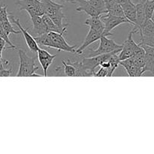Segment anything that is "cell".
<instances>
[{
    "mask_svg": "<svg viewBox=\"0 0 154 154\" xmlns=\"http://www.w3.org/2000/svg\"><path fill=\"white\" fill-rule=\"evenodd\" d=\"M63 33L49 32L48 33L42 35L40 36L34 37L35 40L38 45L48 48H54L59 51H66V52L75 54L76 45H70L68 44Z\"/></svg>",
    "mask_w": 154,
    "mask_h": 154,
    "instance_id": "6da1fadb",
    "label": "cell"
},
{
    "mask_svg": "<svg viewBox=\"0 0 154 154\" xmlns=\"http://www.w3.org/2000/svg\"><path fill=\"white\" fill-rule=\"evenodd\" d=\"M42 2V7L45 14L48 15L51 19L61 28L63 31L66 32V29L69 24L63 23V20L66 19V17L63 12V8L64 6L63 5L58 4L52 0H40Z\"/></svg>",
    "mask_w": 154,
    "mask_h": 154,
    "instance_id": "7a4b0ae2",
    "label": "cell"
},
{
    "mask_svg": "<svg viewBox=\"0 0 154 154\" xmlns=\"http://www.w3.org/2000/svg\"><path fill=\"white\" fill-rule=\"evenodd\" d=\"M18 55L20 57V67L17 77H39L41 75L36 74L39 69L37 66V60L34 57H29L26 51L18 49Z\"/></svg>",
    "mask_w": 154,
    "mask_h": 154,
    "instance_id": "3957f363",
    "label": "cell"
},
{
    "mask_svg": "<svg viewBox=\"0 0 154 154\" xmlns=\"http://www.w3.org/2000/svg\"><path fill=\"white\" fill-rule=\"evenodd\" d=\"M122 47L123 45H118L114 40L108 38V36H102L100 38V44H99V48L96 50L90 49L89 51L87 57H95V56L113 52L114 51L122 49Z\"/></svg>",
    "mask_w": 154,
    "mask_h": 154,
    "instance_id": "277c9868",
    "label": "cell"
},
{
    "mask_svg": "<svg viewBox=\"0 0 154 154\" xmlns=\"http://www.w3.org/2000/svg\"><path fill=\"white\" fill-rule=\"evenodd\" d=\"M101 19L103 21L105 24V30L103 32V36L112 35V31L115 27L123 23H129L132 25V23L129 20L125 17H118L114 16V15H111L106 14L104 16H100Z\"/></svg>",
    "mask_w": 154,
    "mask_h": 154,
    "instance_id": "5b68a950",
    "label": "cell"
},
{
    "mask_svg": "<svg viewBox=\"0 0 154 154\" xmlns=\"http://www.w3.org/2000/svg\"><path fill=\"white\" fill-rule=\"evenodd\" d=\"M138 32V29H135L134 27L132 29V31L129 32V35L126 40H125V42H123V47H122V49L120 51V52L119 53L118 57L120 61L123 60H126V59L129 58V57H132L133 54H135V51L138 50V48H139L140 45L138 44L135 43V41L132 38V35L135 33Z\"/></svg>",
    "mask_w": 154,
    "mask_h": 154,
    "instance_id": "8992f818",
    "label": "cell"
},
{
    "mask_svg": "<svg viewBox=\"0 0 154 154\" xmlns=\"http://www.w3.org/2000/svg\"><path fill=\"white\" fill-rule=\"evenodd\" d=\"M20 10H25L31 17L42 16L45 14L40 0H18L16 2Z\"/></svg>",
    "mask_w": 154,
    "mask_h": 154,
    "instance_id": "52a82bcc",
    "label": "cell"
},
{
    "mask_svg": "<svg viewBox=\"0 0 154 154\" xmlns=\"http://www.w3.org/2000/svg\"><path fill=\"white\" fill-rule=\"evenodd\" d=\"M9 18L11 19V21L13 23H14L15 25L20 29L21 33H22L24 38H25V41L26 42L27 46H28V48H29L30 51H31L32 53L37 52L38 50L39 49L38 45L37 42H36L35 40V38L32 37V36L31 35V34L29 33L28 29H25L22 26V25L20 24V22L19 18H17L16 19V18H15L11 13H9Z\"/></svg>",
    "mask_w": 154,
    "mask_h": 154,
    "instance_id": "ba28073f",
    "label": "cell"
},
{
    "mask_svg": "<svg viewBox=\"0 0 154 154\" xmlns=\"http://www.w3.org/2000/svg\"><path fill=\"white\" fill-rule=\"evenodd\" d=\"M38 60L40 63L41 66L44 72V76H48V70L51 65L52 64L53 61L54 60L55 57H57L56 54H51L45 50L39 48L38 50Z\"/></svg>",
    "mask_w": 154,
    "mask_h": 154,
    "instance_id": "9c48e42d",
    "label": "cell"
},
{
    "mask_svg": "<svg viewBox=\"0 0 154 154\" xmlns=\"http://www.w3.org/2000/svg\"><path fill=\"white\" fill-rule=\"evenodd\" d=\"M75 4L78 5L76 8L77 11H84L90 17H99L105 14V12L93 7L87 0H75Z\"/></svg>",
    "mask_w": 154,
    "mask_h": 154,
    "instance_id": "30bf717a",
    "label": "cell"
},
{
    "mask_svg": "<svg viewBox=\"0 0 154 154\" xmlns=\"http://www.w3.org/2000/svg\"><path fill=\"white\" fill-rule=\"evenodd\" d=\"M102 36H103L102 33L99 32L90 28L88 33H87V36H86L85 38V40H84V42H83V44L79 47V48H77L76 51H75V54H82L84 50H85L87 47L90 46V45H92V44L94 43V42H96V41L99 40Z\"/></svg>",
    "mask_w": 154,
    "mask_h": 154,
    "instance_id": "8fae6325",
    "label": "cell"
},
{
    "mask_svg": "<svg viewBox=\"0 0 154 154\" xmlns=\"http://www.w3.org/2000/svg\"><path fill=\"white\" fill-rule=\"evenodd\" d=\"M31 20L32 23V34L35 35V37L40 36L45 33L49 32L48 27L45 25L42 16H33L31 17Z\"/></svg>",
    "mask_w": 154,
    "mask_h": 154,
    "instance_id": "7c38bea8",
    "label": "cell"
},
{
    "mask_svg": "<svg viewBox=\"0 0 154 154\" xmlns=\"http://www.w3.org/2000/svg\"><path fill=\"white\" fill-rule=\"evenodd\" d=\"M120 65H121L125 70L126 71L129 76L130 77H140L144 73V70L141 69H138L135 64H134L133 61H132V58L126 59V60H121L120 62Z\"/></svg>",
    "mask_w": 154,
    "mask_h": 154,
    "instance_id": "4fadbf2b",
    "label": "cell"
},
{
    "mask_svg": "<svg viewBox=\"0 0 154 154\" xmlns=\"http://www.w3.org/2000/svg\"><path fill=\"white\" fill-rule=\"evenodd\" d=\"M145 51L144 72H149L154 75V48L148 45H141Z\"/></svg>",
    "mask_w": 154,
    "mask_h": 154,
    "instance_id": "5bb4252c",
    "label": "cell"
},
{
    "mask_svg": "<svg viewBox=\"0 0 154 154\" xmlns=\"http://www.w3.org/2000/svg\"><path fill=\"white\" fill-rule=\"evenodd\" d=\"M120 5L123 8L125 17L132 23V25L135 26L136 22V6L135 3L129 0Z\"/></svg>",
    "mask_w": 154,
    "mask_h": 154,
    "instance_id": "9a60e30c",
    "label": "cell"
},
{
    "mask_svg": "<svg viewBox=\"0 0 154 154\" xmlns=\"http://www.w3.org/2000/svg\"><path fill=\"white\" fill-rule=\"evenodd\" d=\"M85 24L88 26L90 28L102 33L103 35L104 30H105V24L101 19L100 16L99 17H90L87 18L85 21Z\"/></svg>",
    "mask_w": 154,
    "mask_h": 154,
    "instance_id": "2e32d148",
    "label": "cell"
},
{
    "mask_svg": "<svg viewBox=\"0 0 154 154\" xmlns=\"http://www.w3.org/2000/svg\"><path fill=\"white\" fill-rule=\"evenodd\" d=\"M141 38L147 37L154 34V23L151 19H146L138 29Z\"/></svg>",
    "mask_w": 154,
    "mask_h": 154,
    "instance_id": "e0dca14e",
    "label": "cell"
},
{
    "mask_svg": "<svg viewBox=\"0 0 154 154\" xmlns=\"http://www.w3.org/2000/svg\"><path fill=\"white\" fill-rule=\"evenodd\" d=\"M135 6H136V22H135V25L134 26V27L138 29H138L146 20L145 12H144V1L136 3Z\"/></svg>",
    "mask_w": 154,
    "mask_h": 154,
    "instance_id": "ac0fdd59",
    "label": "cell"
},
{
    "mask_svg": "<svg viewBox=\"0 0 154 154\" xmlns=\"http://www.w3.org/2000/svg\"><path fill=\"white\" fill-rule=\"evenodd\" d=\"M42 19H43L44 22H45V25L48 27V29L49 32H56L63 33V34H64V33L66 32L63 31L61 28H60V27H59L51 19V17H50L48 15L44 14L42 16Z\"/></svg>",
    "mask_w": 154,
    "mask_h": 154,
    "instance_id": "d6986e66",
    "label": "cell"
},
{
    "mask_svg": "<svg viewBox=\"0 0 154 154\" xmlns=\"http://www.w3.org/2000/svg\"><path fill=\"white\" fill-rule=\"evenodd\" d=\"M144 8L146 19H150L154 11V0H144Z\"/></svg>",
    "mask_w": 154,
    "mask_h": 154,
    "instance_id": "ffe728a7",
    "label": "cell"
},
{
    "mask_svg": "<svg viewBox=\"0 0 154 154\" xmlns=\"http://www.w3.org/2000/svg\"><path fill=\"white\" fill-rule=\"evenodd\" d=\"M108 14L114 15V16H118V17H125L124 13H123V8H122L121 5L119 3H116L115 5L108 9Z\"/></svg>",
    "mask_w": 154,
    "mask_h": 154,
    "instance_id": "44dd1931",
    "label": "cell"
},
{
    "mask_svg": "<svg viewBox=\"0 0 154 154\" xmlns=\"http://www.w3.org/2000/svg\"><path fill=\"white\" fill-rule=\"evenodd\" d=\"M115 69H113L111 66L109 68H103L101 67L100 69L97 72H94L93 76L96 77H111L114 73Z\"/></svg>",
    "mask_w": 154,
    "mask_h": 154,
    "instance_id": "7402d4cb",
    "label": "cell"
},
{
    "mask_svg": "<svg viewBox=\"0 0 154 154\" xmlns=\"http://www.w3.org/2000/svg\"><path fill=\"white\" fill-rule=\"evenodd\" d=\"M63 66H64L65 75L68 77H75L76 76V69L72 64L69 63H66L64 60L62 61Z\"/></svg>",
    "mask_w": 154,
    "mask_h": 154,
    "instance_id": "603a6c76",
    "label": "cell"
},
{
    "mask_svg": "<svg viewBox=\"0 0 154 154\" xmlns=\"http://www.w3.org/2000/svg\"><path fill=\"white\" fill-rule=\"evenodd\" d=\"M88 2L96 8L105 12V14L108 13V10L106 8V5H105V2L104 0H88Z\"/></svg>",
    "mask_w": 154,
    "mask_h": 154,
    "instance_id": "cb8c5ba5",
    "label": "cell"
},
{
    "mask_svg": "<svg viewBox=\"0 0 154 154\" xmlns=\"http://www.w3.org/2000/svg\"><path fill=\"white\" fill-rule=\"evenodd\" d=\"M140 40H141V42L138 43L139 45H145L152 47V48H154V34L150 36H147V37L141 38Z\"/></svg>",
    "mask_w": 154,
    "mask_h": 154,
    "instance_id": "d4e9b609",
    "label": "cell"
},
{
    "mask_svg": "<svg viewBox=\"0 0 154 154\" xmlns=\"http://www.w3.org/2000/svg\"><path fill=\"white\" fill-rule=\"evenodd\" d=\"M6 44L7 43L5 42V41L3 38H0V53H1V54H2V51H4L5 49H8V48L5 47Z\"/></svg>",
    "mask_w": 154,
    "mask_h": 154,
    "instance_id": "484cf974",
    "label": "cell"
},
{
    "mask_svg": "<svg viewBox=\"0 0 154 154\" xmlns=\"http://www.w3.org/2000/svg\"><path fill=\"white\" fill-rule=\"evenodd\" d=\"M64 1L68 2H71L72 4H75V0H64Z\"/></svg>",
    "mask_w": 154,
    "mask_h": 154,
    "instance_id": "4316f807",
    "label": "cell"
},
{
    "mask_svg": "<svg viewBox=\"0 0 154 154\" xmlns=\"http://www.w3.org/2000/svg\"><path fill=\"white\" fill-rule=\"evenodd\" d=\"M150 19H151L153 21V23H154V11H153V14H152V17H151V18H150Z\"/></svg>",
    "mask_w": 154,
    "mask_h": 154,
    "instance_id": "83f0119b",
    "label": "cell"
},
{
    "mask_svg": "<svg viewBox=\"0 0 154 154\" xmlns=\"http://www.w3.org/2000/svg\"><path fill=\"white\" fill-rule=\"evenodd\" d=\"M87 1H88V0H87Z\"/></svg>",
    "mask_w": 154,
    "mask_h": 154,
    "instance_id": "f1b7e54d",
    "label": "cell"
}]
</instances>
